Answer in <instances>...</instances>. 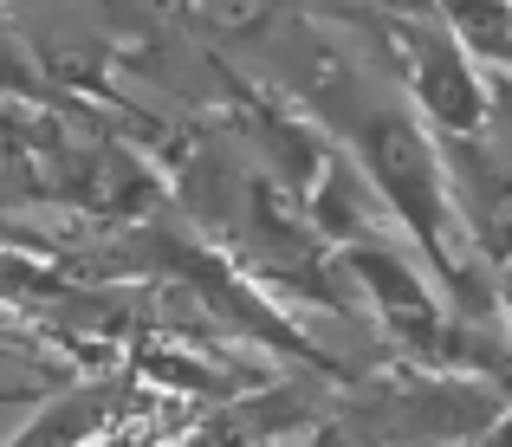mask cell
I'll list each match as a JSON object with an SVG mask.
<instances>
[{
    "label": "cell",
    "instance_id": "1",
    "mask_svg": "<svg viewBox=\"0 0 512 447\" xmlns=\"http://www.w3.org/2000/svg\"><path fill=\"white\" fill-rule=\"evenodd\" d=\"M98 409H104V389H91V396H72V402H52L46 422H33V435L13 441V447H72L78 428L98 422Z\"/></svg>",
    "mask_w": 512,
    "mask_h": 447
},
{
    "label": "cell",
    "instance_id": "2",
    "mask_svg": "<svg viewBox=\"0 0 512 447\" xmlns=\"http://www.w3.org/2000/svg\"><path fill=\"white\" fill-rule=\"evenodd\" d=\"M208 13L221 26H253L260 13H273V0H208Z\"/></svg>",
    "mask_w": 512,
    "mask_h": 447
},
{
    "label": "cell",
    "instance_id": "3",
    "mask_svg": "<svg viewBox=\"0 0 512 447\" xmlns=\"http://www.w3.org/2000/svg\"><path fill=\"white\" fill-rule=\"evenodd\" d=\"M0 350H7V331H0Z\"/></svg>",
    "mask_w": 512,
    "mask_h": 447
}]
</instances>
